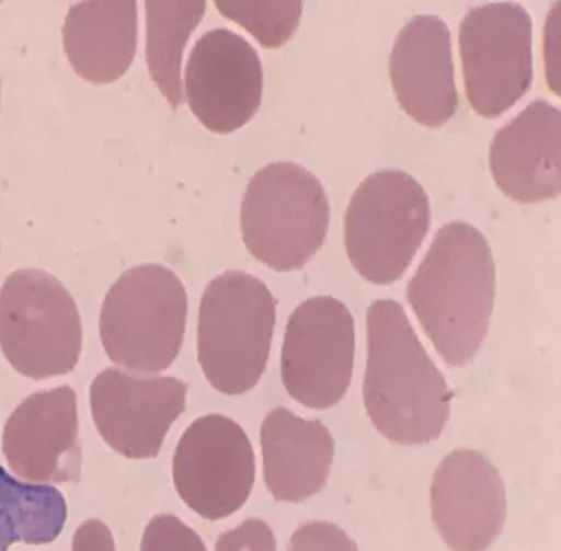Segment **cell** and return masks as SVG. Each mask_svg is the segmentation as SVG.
I'll use <instances>...</instances> for the list:
<instances>
[{"instance_id": "cell-1", "label": "cell", "mask_w": 561, "mask_h": 551, "mask_svg": "<svg viewBox=\"0 0 561 551\" xmlns=\"http://www.w3.org/2000/svg\"><path fill=\"white\" fill-rule=\"evenodd\" d=\"M367 342L364 402L374 427L400 446L438 439L450 418L451 392L400 303L370 305Z\"/></svg>"}, {"instance_id": "cell-2", "label": "cell", "mask_w": 561, "mask_h": 551, "mask_svg": "<svg viewBox=\"0 0 561 551\" xmlns=\"http://www.w3.org/2000/svg\"><path fill=\"white\" fill-rule=\"evenodd\" d=\"M496 294L492 249L476 227L450 222L436 232L408 287V301L436 353L462 367L485 342Z\"/></svg>"}, {"instance_id": "cell-3", "label": "cell", "mask_w": 561, "mask_h": 551, "mask_svg": "<svg viewBox=\"0 0 561 551\" xmlns=\"http://www.w3.org/2000/svg\"><path fill=\"white\" fill-rule=\"evenodd\" d=\"M276 322V299L260 278L230 271L202 296L197 358L207 381L226 395L253 389L266 371Z\"/></svg>"}, {"instance_id": "cell-4", "label": "cell", "mask_w": 561, "mask_h": 551, "mask_svg": "<svg viewBox=\"0 0 561 551\" xmlns=\"http://www.w3.org/2000/svg\"><path fill=\"white\" fill-rule=\"evenodd\" d=\"M331 220L320 180L299 164L274 162L249 181L242 239L254 259L279 273L299 271L322 248Z\"/></svg>"}, {"instance_id": "cell-5", "label": "cell", "mask_w": 561, "mask_h": 551, "mask_svg": "<svg viewBox=\"0 0 561 551\" xmlns=\"http://www.w3.org/2000/svg\"><path fill=\"white\" fill-rule=\"evenodd\" d=\"M188 295L174 272L142 264L124 272L101 309L103 348L114 364L137 372H159L181 353Z\"/></svg>"}, {"instance_id": "cell-6", "label": "cell", "mask_w": 561, "mask_h": 551, "mask_svg": "<svg viewBox=\"0 0 561 551\" xmlns=\"http://www.w3.org/2000/svg\"><path fill=\"white\" fill-rule=\"evenodd\" d=\"M431 220L430 197L410 173H370L345 215V246L354 271L371 285H393L409 271Z\"/></svg>"}, {"instance_id": "cell-7", "label": "cell", "mask_w": 561, "mask_h": 551, "mask_svg": "<svg viewBox=\"0 0 561 551\" xmlns=\"http://www.w3.org/2000/svg\"><path fill=\"white\" fill-rule=\"evenodd\" d=\"M83 326L73 297L41 269L12 273L0 290V348L36 381L69 374L80 360Z\"/></svg>"}, {"instance_id": "cell-8", "label": "cell", "mask_w": 561, "mask_h": 551, "mask_svg": "<svg viewBox=\"0 0 561 551\" xmlns=\"http://www.w3.org/2000/svg\"><path fill=\"white\" fill-rule=\"evenodd\" d=\"M534 22L517 3L471 9L459 26L467 101L485 118L516 105L534 82Z\"/></svg>"}, {"instance_id": "cell-9", "label": "cell", "mask_w": 561, "mask_h": 551, "mask_svg": "<svg viewBox=\"0 0 561 551\" xmlns=\"http://www.w3.org/2000/svg\"><path fill=\"white\" fill-rule=\"evenodd\" d=\"M355 322L345 303L332 296L307 299L286 326L280 375L289 395L309 409L325 411L351 386Z\"/></svg>"}, {"instance_id": "cell-10", "label": "cell", "mask_w": 561, "mask_h": 551, "mask_svg": "<svg viewBox=\"0 0 561 551\" xmlns=\"http://www.w3.org/2000/svg\"><path fill=\"white\" fill-rule=\"evenodd\" d=\"M255 452L239 423L220 414L198 417L183 433L173 460L181 500L217 521L239 512L253 492Z\"/></svg>"}, {"instance_id": "cell-11", "label": "cell", "mask_w": 561, "mask_h": 551, "mask_svg": "<svg viewBox=\"0 0 561 551\" xmlns=\"http://www.w3.org/2000/svg\"><path fill=\"white\" fill-rule=\"evenodd\" d=\"M263 69L255 47L225 27L202 35L186 62L184 93L191 112L209 131L236 133L257 114Z\"/></svg>"}, {"instance_id": "cell-12", "label": "cell", "mask_w": 561, "mask_h": 551, "mask_svg": "<svg viewBox=\"0 0 561 551\" xmlns=\"http://www.w3.org/2000/svg\"><path fill=\"white\" fill-rule=\"evenodd\" d=\"M190 386L175 377H142L116 368L90 387L93 422L118 454L133 460L158 458L164 439L185 412Z\"/></svg>"}, {"instance_id": "cell-13", "label": "cell", "mask_w": 561, "mask_h": 551, "mask_svg": "<svg viewBox=\"0 0 561 551\" xmlns=\"http://www.w3.org/2000/svg\"><path fill=\"white\" fill-rule=\"evenodd\" d=\"M431 505L436 530L451 550L486 551L506 524V485L486 455L457 449L435 471Z\"/></svg>"}, {"instance_id": "cell-14", "label": "cell", "mask_w": 561, "mask_h": 551, "mask_svg": "<svg viewBox=\"0 0 561 551\" xmlns=\"http://www.w3.org/2000/svg\"><path fill=\"white\" fill-rule=\"evenodd\" d=\"M389 77L403 112L424 127H443L456 115L451 37L438 15L419 14L403 25L389 57Z\"/></svg>"}, {"instance_id": "cell-15", "label": "cell", "mask_w": 561, "mask_h": 551, "mask_svg": "<svg viewBox=\"0 0 561 551\" xmlns=\"http://www.w3.org/2000/svg\"><path fill=\"white\" fill-rule=\"evenodd\" d=\"M3 451L15 474L31 481H75L81 475L75 391L58 387L28 397L5 424Z\"/></svg>"}, {"instance_id": "cell-16", "label": "cell", "mask_w": 561, "mask_h": 551, "mask_svg": "<svg viewBox=\"0 0 561 551\" xmlns=\"http://www.w3.org/2000/svg\"><path fill=\"white\" fill-rule=\"evenodd\" d=\"M560 110L535 101L497 130L490 148L493 180L505 196L538 203L560 194Z\"/></svg>"}, {"instance_id": "cell-17", "label": "cell", "mask_w": 561, "mask_h": 551, "mask_svg": "<svg viewBox=\"0 0 561 551\" xmlns=\"http://www.w3.org/2000/svg\"><path fill=\"white\" fill-rule=\"evenodd\" d=\"M263 478L276 501L299 503L320 493L334 461V438L319 420L278 406L261 427Z\"/></svg>"}, {"instance_id": "cell-18", "label": "cell", "mask_w": 561, "mask_h": 551, "mask_svg": "<svg viewBox=\"0 0 561 551\" xmlns=\"http://www.w3.org/2000/svg\"><path fill=\"white\" fill-rule=\"evenodd\" d=\"M70 66L84 81L114 83L133 66L138 41L135 0H90L71 7L64 28Z\"/></svg>"}, {"instance_id": "cell-19", "label": "cell", "mask_w": 561, "mask_h": 551, "mask_svg": "<svg viewBox=\"0 0 561 551\" xmlns=\"http://www.w3.org/2000/svg\"><path fill=\"white\" fill-rule=\"evenodd\" d=\"M204 0H147L146 59L152 82L173 110L184 101L182 61L186 44L205 19Z\"/></svg>"}, {"instance_id": "cell-20", "label": "cell", "mask_w": 561, "mask_h": 551, "mask_svg": "<svg viewBox=\"0 0 561 551\" xmlns=\"http://www.w3.org/2000/svg\"><path fill=\"white\" fill-rule=\"evenodd\" d=\"M67 517L66 498L55 486L15 480L0 467V551L55 541Z\"/></svg>"}, {"instance_id": "cell-21", "label": "cell", "mask_w": 561, "mask_h": 551, "mask_svg": "<svg viewBox=\"0 0 561 551\" xmlns=\"http://www.w3.org/2000/svg\"><path fill=\"white\" fill-rule=\"evenodd\" d=\"M218 12L251 34L264 49H279L299 28L304 3L300 0L286 2H236L217 0Z\"/></svg>"}, {"instance_id": "cell-22", "label": "cell", "mask_w": 561, "mask_h": 551, "mask_svg": "<svg viewBox=\"0 0 561 551\" xmlns=\"http://www.w3.org/2000/svg\"><path fill=\"white\" fill-rule=\"evenodd\" d=\"M140 551H207L199 535L171 514L154 516L146 527Z\"/></svg>"}, {"instance_id": "cell-23", "label": "cell", "mask_w": 561, "mask_h": 551, "mask_svg": "<svg viewBox=\"0 0 561 551\" xmlns=\"http://www.w3.org/2000/svg\"><path fill=\"white\" fill-rule=\"evenodd\" d=\"M288 551H360L344 529L324 521H311L293 533Z\"/></svg>"}, {"instance_id": "cell-24", "label": "cell", "mask_w": 561, "mask_h": 551, "mask_svg": "<svg viewBox=\"0 0 561 551\" xmlns=\"http://www.w3.org/2000/svg\"><path fill=\"white\" fill-rule=\"evenodd\" d=\"M215 551H276L272 528L260 518H248L218 537Z\"/></svg>"}, {"instance_id": "cell-25", "label": "cell", "mask_w": 561, "mask_h": 551, "mask_svg": "<svg viewBox=\"0 0 561 551\" xmlns=\"http://www.w3.org/2000/svg\"><path fill=\"white\" fill-rule=\"evenodd\" d=\"M542 60L551 91L560 94V2L554 3L543 26Z\"/></svg>"}, {"instance_id": "cell-26", "label": "cell", "mask_w": 561, "mask_h": 551, "mask_svg": "<svg viewBox=\"0 0 561 551\" xmlns=\"http://www.w3.org/2000/svg\"><path fill=\"white\" fill-rule=\"evenodd\" d=\"M73 551H116L112 531L99 519H91L78 529Z\"/></svg>"}, {"instance_id": "cell-27", "label": "cell", "mask_w": 561, "mask_h": 551, "mask_svg": "<svg viewBox=\"0 0 561 551\" xmlns=\"http://www.w3.org/2000/svg\"><path fill=\"white\" fill-rule=\"evenodd\" d=\"M0 94H2V82H0Z\"/></svg>"}]
</instances>
